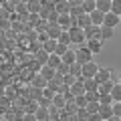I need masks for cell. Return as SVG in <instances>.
Returning a JSON list of instances; mask_svg holds the SVG:
<instances>
[{"instance_id":"cell-1","label":"cell","mask_w":121,"mask_h":121,"mask_svg":"<svg viewBox=\"0 0 121 121\" xmlns=\"http://www.w3.org/2000/svg\"><path fill=\"white\" fill-rule=\"evenodd\" d=\"M93 60V55H91L89 51H87V47L85 44H81V47L75 51V63H79V65H87V63H91Z\"/></svg>"},{"instance_id":"cell-2","label":"cell","mask_w":121,"mask_h":121,"mask_svg":"<svg viewBox=\"0 0 121 121\" xmlns=\"http://www.w3.org/2000/svg\"><path fill=\"white\" fill-rule=\"evenodd\" d=\"M69 39L73 44H85V32H83L81 28H69Z\"/></svg>"},{"instance_id":"cell-3","label":"cell","mask_w":121,"mask_h":121,"mask_svg":"<svg viewBox=\"0 0 121 121\" xmlns=\"http://www.w3.org/2000/svg\"><path fill=\"white\" fill-rule=\"evenodd\" d=\"M83 32H85V40H101V26L91 24L89 28H85Z\"/></svg>"},{"instance_id":"cell-4","label":"cell","mask_w":121,"mask_h":121,"mask_svg":"<svg viewBox=\"0 0 121 121\" xmlns=\"http://www.w3.org/2000/svg\"><path fill=\"white\" fill-rule=\"evenodd\" d=\"M69 4H71V6H69V16H71V18L77 20L81 14H85V12H83V8H81V2H79V0H71Z\"/></svg>"},{"instance_id":"cell-5","label":"cell","mask_w":121,"mask_h":121,"mask_svg":"<svg viewBox=\"0 0 121 121\" xmlns=\"http://www.w3.org/2000/svg\"><path fill=\"white\" fill-rule=\"evenodd\" d=\"M111 73H113V69H105V67H103V69H99V71H97V75H95L93 79H95V81L101 85V83L111 81Z\"/></svg>"},{"instance_id":"cell-6","label":"cell","mask_w":121,"mask_h":121,"mask_svg":"<svg viewBox=\"0 0 121 121\" xmlns=\"http://www.w3.org/2000/svg\"><path fill=\"white\" fill-rule=\"evenodd\" d=\"M60 32H63V28H60L59 24H48V26H47V30H44L47 39H51V40H56V39L60 36Z\"/></svg>"},{"instance_id":"cell-7","label":"cell","mask_w":121,"mask_h":121,"mask_svg":"<svg viewBox=\"0 0 121 121\" xmlns=\"http://www.w3.org/2000/svg\"><path fill=\"white\" fill-rule=\"evenodd\" d=\"M119 16H115V14H113V12H109V14H105V18H103V26H105V28H113V30H115V26L117 24H119Z\"/></svg>"},{"instance_id":"cell-8","label":"cell","mask_w":121,"mask_h":121,"mask_svg":"<svg viewBox=\"0 0 121 121\" xmlns=\"http://www.w3.org/2000/svg\"><path fill=\"white\" fill-rule=\"evenodd\" d=\"M95 10L101 14H109L111 12V0H95Z\"/></svg>"},{"instance_id":"cell-9","label":"cell","mask_w":121,"mask_h":121,"mask_svg":"<svg viewBox=\"0 0 121 121\" xmlns=\"http://www.w3.org/2000/svg\"><path fill=\"white\" fill-rule=\"evenodd\" d=\"M85 47H87V51H89L91 55H97V52H101V48H103V40H85Z\"/></svg>"},{"instance_id":"cell-10","label":"cell","mask_w":121,"mask_h":121,"mask_svg":"<svg viewBox=\"0 0 121 121\" xmlns=\"http://www.w3.org/2000/svg\"><path fill=\"white\" fill-rule=\"evenodd\" d=\"M30 83H32V87H35V89H40V91H43V89H47V79H43V77H40V75L39 73H36V75H32V77H30Z\"/></svg>"},{"instance_id":"cell-11","label":"cell","mask_w":121,"mask_h":121,"mask_svg":"<svg viewBox=\"0 0 121 121\" xmlns=\"http://www.w3.org/2000/svg\"><path fill=\"white\" fill-rule=\"evenodd\" d=\"M83 87H85V93H97V89H99V83L95 81V79H85V81H81Z\"/></svg>"},{"instance_id":"cell-12","label":"cell","mask_w":121,"mask_h":121,"mask_svg":"<svg viewBox=\"0 0 121 121\" xmlns=\"http://www.w3.org/2000/svg\"><path fill=\"white\" fill-rule=\"evenodd\" d=\"M97 115L101 117V121H107V119H111V117H113V111H111V107H109V105H99Z\"/></svg>"},{"instance_id":"cell-13","label":"cell","mask_w":121,"mask_h":121,"mask_svg":"<svg viewBox=\"0 0 121 121\" xmlns=\"http://www.w3.org/2000/svg\"><path fill=\"white\" fill-rule=\"evenodd\" d=\"M69 91H71V95H73V97L85 95V87H83V83H81V81H75L73 85L69 87Z\"/></svg>"},{"instance_id":"cell-14","label":"cell","mask_w":121,"mask_h":121,"mask_svg":"<svg viewBox=\"0 0 121 121\" xmlns=\"http://www.w3.org/2000/svg\"><path fill=\"white\" fill-rule=\"evenodd\" d=\"M39 75H40V77H43V79H47V81H51V79H55L56 71H55V69H51V67H48V65H44V67H40Z\"/></svg>"},{"instance_id":"cell-15","label":"cell","mask_w":121,"mask_h":121,"mask_svg":"<svg viewBox=\"0 0 121 121\" xmlns=\"http://www.w3.org/2000/svg\"><path fill=\"white\" fill-rule=\"evenodd\" d=\"M77 28H81V30H85V28H89L91 26V18H89V14H81V16L77 18Z\"/></svg>"},{"instance_id":"cell-16","label":"cell","mask_w":121,"mask_h":121,"mask_svg":"<svg viewBox=\"0 0 121 121\" xmlns=\"http://www.w3.org/2000/svg\"><path fill=\"white\" fill-rule=\"evenodd\" d=\"M69 2L67 0H60V2H55V12L56 14H69Z\"/></svg>"},{"instance_id":"cell-17","label":"cell","mask_w":121,"mask_h":121,"mask_svg":"<svg viewBox=\"0 0 121 121\" xmlns=\"http://www.w3.org/2000/svg\"><path fill=\"white\" fill-rule=\"evenodd\" d=\"M89 18H91V24L93 26H103V18H105V14H101V12H91L89 14Z\"/></svg>"},{"instance_id":"cell-18","label":"cell","mask_w":121,"mask_h":121,"mask_svg":"<svg viewBox=\"0 0 121 121\" xmlns=\"http://www.w3.org/2000/svg\"><path fill=\"white\" fill-rule=\"evenodd\" d=\"M60 63H63V65H67V67H71V65L75 63V51H71V48H69L65 55L60 56Z\"/></svg>"},{"instance_id":"cell-19","label":"cell","mask_w":121,"mask_h":121,"mask_svg":"<svg viewBox=\"0 0 121 121\" xmlns=\"http://www.w3.org/2000/svg\"><path fill=\"white\" fill-rule=\"evenodd\" d=\"M51 105L55 109H60V111H63L65 105H67V101H65V97H63V95H55V97H52V101H51Z\"/></svg>"},{"instance_id":"cell-20","label":"cell","mask_w":121,"mask_h":121,"mask_svg":"<svg viewBox=\"0 0 121 121\" xmlns=\"http://www.w3.org/2000/svg\"><path fill=\"white\" fill-rule=\"evenodd\" d=\"M35 59H36V65H39V67H44V65H47V60H48V55L40 48V51L35 52Z\"/></svg>"},{"instance_id":"cell-21","label":"cell","mask_w":121,"mask_h":121,"mask_svg":"<svg viewBox=\"0 0 121 121\" xmlns=\"http://www.w3.org/2000/svg\"><path fill=\"white\" fill-rule=\"evenodd\" d=\"M81 8L85 14H91V12H95V0H83L81 2Z\"/></svg>"},{"instance_id":"cell-22","label":"cell","mask_w":121,"mask_h":121,"mask_svg":"<svg viewBox=\"0 0 121 121\" xmlns=\"http://www.w3.org/2000/svg\"><path fill=\"white\" fill-rule=\"evenodd\" d=\"M111 99H113V103H121V85H113V89H111Z\"/></svg>"},{"instance_id":"cell-23","label":"cell","mask_w":121,"mask_h":121,"mask_svg":"<svg viewBox=\"0 0 121 121\" xmlns=\"http://www.w3.org/2000/svg\"><path fill=\"white\" fill-rule=\"evenodd\" d=\"M55 47H56V40H51V39H47L43 43V51L47 52V55H52L55 52Z\"/></svg>"},{"instance_id":"cell-24","label":"cell","mask_w":121,"mask_h":121,"mask_svg":"<svg viewBox=\"0 0 121 121\" xmlns=\"http://www.w3.org/2000/svg\"><path fill=\"white\" fill-rule=\"evenodd\" d=\"M26 10H28V14H39L40 12V2H35V0L26 2Z\"/></svg>"},{"instance_id":"cell-25","label":"cell","mask_w":121,"mask_h":121,"mask_svg":"<svg viewBox=\"0 0 121 121\" xmlns=\"http://www.w3.org/2000/svg\"><path fill=\"white\" fill-rule=\"evenodd\" d=\"M111 89H113V83L107 81V83H101V85H99L97 93H99V95H109V93H111Z\"/></svg>"},{"instance_id":"cell-26","label":"cell","mask_w":121,"mask_h":121,"mask_svg":"<svg viewBox=\"0 0 121 121\" xmlns=\"http://www.w3.org/2000/svg\"><path fill=\"white\" fill-rule=\"evenodd\" d=\"M113 35H115V30L113 28H105V26H101V40H111L113 39Z\"/></svg>"},{"instance_id":"cell-27","label":"cell","mask_w":121,"mask_h":121,"mask_svg":"<svg viewBox=\"0 0 121 121\" xmlns=\"http://www.w3.org/2000/svg\"><path fill=\"white\" fill-rule=\"evenodd\" d=\"M47 65L51 67V69H59V65H60V56H56V55H48V60H47Z\"/></svg>"},{"instance_id":"cell-28","label":"cell","mask_w":121,"mask_h":121,"mask_svg":"<svg viewBox=\"0 0 121 121\" xmlns=\"http://www.w3.org/2000/svg\"><path fill=\"white\" fill-rule=\"evenodd\" d=\"M69 75L75 79H81V65L79 63H73V65L69 67Z\"/></svg>"},{"instance_id":"cell-29","label":"cell","mask_w":121,"mask_h":121,"mask_svg":"<svg viewBox=\"0 0 121 121\" xmlns=\"http://www.w3.org/2000/svg\"><path fill=\"white\" fill-rule=\"evenodd\" d=\"M56 43H59V44H63V47H69V44H71V39H69V30H63V32H60V36L56 39Z\"/></svg>"},{"instance_id":"cell-30","label":"cell","mask_w":121,"mask_h":121,"mask_svg":"<svg viewBox=\"0 0 121 121\" xmlns=\"http://www.w3.org/2000/svg\"><path fill=\"white\" fill-rule=\"evenodd\" d=\"M35 117H36V121H48V109H36L35 111Z\"/></svg>"},{"instance_id":"cell-31","label":"cell","mask_w":121,"mask_h":121,"mask_svg":"<svg viewBox=\"0 0 121 121\" xmlns=\"http://www.w3.org/2000/svg\"><path fill=\"white\" fill-rule=\"evenodd\" d=\"M14 12H16V16H28V10H26V2H16V8H14Z\"/></svg>"},{"instance_id":"cell-32","label":"cell","mask_w":121,"mask_h":121,"mask_svg":"<svg viewBox=\"0 0 121 121\" xmlns=\"http://www.w3.org/2000/svg\"><path fill=\"white\" fill-rule=\"evenodd\" d=\"M111 12L115 16H121V0H111Z\"/></svg>"},{"instance_id":"cell-33","label":"cell","mask_w":121,"mask_h":121,"mask_svg":"<svg viewBox=\"0 0 121 121\" xmlns=\"http://www.w3.org/2000/svg\"><path fill=\"white\" fill-rule=\"evenodd\" d=\"M75 105H77V109H85V107H87V99H85V95L75 97Z\"/></svg>"},{"instance_id":"cell-34","label":"cell","mask_w":121,"mask_h":121,"mask_svg":"<svg viewBox=\"0 0 121 121\" xmlns=\"http://www.w3.org/2000/svg\"><path fill=\"white\" fill-rule=\"evenodd\" d=\"M85 111L89 113V115H95V113L99 111V103H87V107H85Z\"/></svg>"},{"instance_id":"cell-35","label":"cell","mask_w":121,"mask_h":121,"mask_svg":"<svg viewBox=\"0 0 121 121\" xmlns=\"http://www.w3.org/2000/svg\"><path fill=\"white\" fill-rule=\"evenodd\" d=\"M87 103H99V93H85Z\"/></svg>"},{"instance_id":"cell-36","label":"cell","mask_w":121,"mask_h":121,"mask_svg":"<svg viewBox=\"0 0 121 121\" xmlns=\"http://www.w3.org/2000/svg\"><path fill=\"white\" fill-rule=\"evenodd\" d=\"M99 105H109V107H111L113 105L111 95H99Z\"/></svg>"},{"instance_id":"cell-37","label":"cell","mask_w":121,"mask_h":121,"mask_svg":"<svg viewBox=\"0 0 121 121\" xmlns=\"http://www.w3.org/2000/svg\"><path fill=\"white\" fill-rule=\"evenodd\" d=\"M67 51H69V47H63V44H59V43H56V47H55V52H52V55H56V56H63Z\"/></svg>"},{"instance_id":"cell-38","label":"cell","mask_w":121,"mask_h":121,"mask_svg":"<svg viewBox=\"0 0 121 121\" xmlns=\"http://www.w3.org/2000/svg\"><path fill=\"white\" fill-rule=\"evenodd\" d=\"M111 111H113V117H121V103H113Z\"/></svg>"},{"instance_id":"cell-39","label":"cell","mask_w":121,"mask_h":121,"mask_svg":"<svg viewBox=\"0 0 121 121\" xmlns=\"http://www.w3.org/2000/svg\"><path fill=\"white\" fill-rule=\"evenodd\" d=\"M56 75H60V77H65V75H69V67L60 63V65H59V69H56Z\"/></svg>"},{"instance_id":"cell-40","label":"cell","mask_w":121,"mask_h":121,"mask_svg":"<svg viewBox=\"0 0 121 121\" xmlns=\"http://www.w3.org/2000/svg\"><path fill=\"white\" fill-rule=\"evenodd\" d=\"M22 121H36V117L32 113H22Z\"/></svg>"},{"instance_id":"cell-41","label":"cell","mask_w":121,"mask_h":121,"mask_svg":"<svg viewBox=\"0 0 121 121\" xmlns=\"http://www.w3.org/2000/svg\"><path fill=\"white\" fill-rule=\"evenodd\" d=\"M0 28H2V30H8L10 28V20H0Z\"/></svg>"},{"instance_id":"cell-42","label":"cell","mask_w":121,"mask_h":121,"mask_svg":"<svg viewBox=\"0 0 121 121\" xmlns=\"http://www.w3.org/2000/svg\"><path fill=\"white\" fill-rule=\"evenodd\" d=\"M107 121H119V117H111V119H107Z\"/></svg>"},{"instance_id":"cell-43","label":"cell","mask_w":121,"mask_h":121,"mask_svg":"<svg viewBox=\"0 0 121 121\" xmlns=\"http://www.w3.org/2000/svg\"><path fill=\"white\" fill-rule=\"evenodd\" d=\"M0 121H8V119H4V117H2V119H0Z\"/></svg>"},{"instance_id":"cell-44","label":"cell","mask_w":121,"mask_h":121,"mask_svg":"<svg viewBox=\"0 0 121 121\" xmlns=\"http://www.w3.org/2000/svg\"><path fill=\"white\" fill-rule=\"evenodd\" d=\"M117 85H121V77H119V83H117Z\"/></svg>"},{"instance_id":"cell-45","label":"cell","mask_w":121,"mask_h":121,"mask_svg":"<svg viewBox=\"0 0 121 121\" xmlns=\"http://www.w3.org/2000/svg\"><path fill=\"white\" fill-rule=\"evenodd\" d=\"M0 8H2V4H0Z\"/></svg>"},{"instance_id":"cell-46","label":"cell","mask_w":121,"mask_h":121,"mask_svg":"<svg viewBox=\"0 0 121 121\" xmlns=\"http://www.w3.org/2000/svg\"><path fill=\"white\" fill-rule=\"evenodd\" d=\"M119 121H121V117H119Z\"/></svg>"},{"instance_id":"cell-47","label":"cell","mask_w":121,"mask_h":121,"mask_svg":"<svg viewBox=\"0 0 121 121\" xmlns=\"http://www.w3.org/2000/svg\"><path fill=\"white\" fill-rule=\"evenodd\" d=\"M119 20H121V16H119Z\"/></svg>"}]
</instances>
